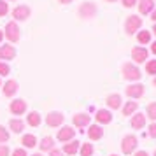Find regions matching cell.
Wrapping results in <instances>:
<instances>
[{"instance_id":"cell-1","label":"cell","mask_w":156,"mask_h":156,"mask_svg":"<svg viewBox=\"0 0 156 156\" xmlns=\"http://www.w3.org/2000/svg\"><path fill=\"white\" fill-rule=\"evenodd\" d=\"M121 72H123V77L126 79V81H132V83H135V81H139V79L142 77L140 69H139L135 63H132V62L123 63V69H121Z\"/></svg>"},{"instance_id":"cell-2","label":"cell","mask_w":156,"mask_h":156,"mask_svg":"<svg viewBox=\"0 0 156 156\" xmlns=\"http://www.w3.org/2000/svg\"><path fill=\"white\" fill-rule=\"evenodd\" d=\"M142 27V18L137 14H132L126 18V21H125V32H126L128 35H133L137 34Z\"/></svg>"},{"instance_id":"cell-3","label":"cell","mask_w":156,"mask_h":156,"mask_svg":"<svg viewBox=\"0 0 156 156\" xmlns=\"http://www.w3.org/2000/svg\"><path fill=\"white\" fill-rule=\"evenodd\" d=\"M97 5L93 4V2H84V4H81L79 5V18H83V20H91L97 16Z\"/></svg>"},{"instance_id":"cell-4","label":"cell","mask_w":156,"mask_h":156,"mask_svg":"<svg viewBox=\"0 0 156 156\" xmlns=\"http://www.w3.org/2000/svg\"><path fill=\"white\" fill-rule=\"evenodd\" d=\"M144 91H146V86L140 84V83H132L130 86H126V97L130 100H137V98H142L144 97Z\"/></svg>"},{"instance_id":"cell-5","label":"cell","mask_w":156,"mask_h":156,"mask_svg":"<svg viewBox=\"0 0 156 156\" xmlns=\"http://www.w3.org/2000/svg\"><path fill=\"white\" fill-rule=\"evenodd\" d=\"M4 37H7L9 42H18L20 41V27L16 21H9L4 28Z\"/></svg>"},{"instance_id":"cell-6","label":"cell","mask_w":156,"mask_h":156,"mask_svg":"<svg viewBox=\"0 0 156 156\" xmlns=\"http://www.w3.org/2000/svg\"><path fill=\"white\" fill-rule=\"evenodd\" d=\"M137 146H139V140H137L135 135H125L123 140H121V151L125 154H132L135 149H137Z\"/></svg>"},{"instance_id":"cell-7","label":"cell","mask_w":156,"mask_h":156,"mask_svg":"<svg viewBox=\"0 0 156 156\" xmlns=\"http://www.w3.org/2000/svg\"><path fill=\"white\" fill-rule=\"evenodd\" d=\"M147 58H149V51L146 49V48H142V46H135L133 49H132V60H133L135 65L144 63Z\"/></svg>"},{"instance_id":"cell-8","label":"cell","mask_w":156,"mask_h":156,"mask_svg":"<svg viewBox=\"0 0 156 156\" xmlns=\"http://www.w3.org/2000/svg\"><path fill=\"white\" fill-rule=\"evenodd\" d=\"M65 121V116L62 112H58V111H53L46 116V125L51 128H56V126H62Z\"/></svg>"},{"instance_id":"cell-9","label":"cell","mask_w":156,"mask_h":156,"mask_svg":"<svg viewBox=\"0 0 156 156\" xmlns=\"http://www.w3.org/2000/svg\"><path fill=\"white\" fill-rule=\"evenodd\" d=\"M9 111L14 114V116H21V114L27 112V102L23 98H16L11 102V105H9Z\"/></svg>"},{"instance_id":"cell-10","label":"cell","mask_w":156,"mask_h":156,"mask_svg":"<svg viewBox=\"0 0 156 156\" xmlns=\"http://www.w3.org/2000/svg\"><path fill=\"white\" fill-rule=\"evenodd\" d=\"M30 14H32V11H30L28 5H18L12 11V18H14L16 21H25V20L30 18Z\"/></svg>"},{"instance_id":"cell-11","label":"cell","mask_w":156,"mask_h":156,"mask_svg":"<svg viewBox=\"0 0 156 156\" xmlns=\"http://www.w3.org/2000/svg\"><path fill=\"white\" fill-rule=\"evenodd\" d=\"M90 121H91V116L86 112H77V114H74V118H72L74 126H77V128L90 126Z\"/></svg>"},{"instance_id":"cell-12","label":"cell","mask_w":156,"mask_h":156,"mask_svg":"<svg viewBox=\"0 0 156 156\" xmlns=\"http://www.w3.org/2000/svg\"><path fill=\"white\" fill-rule=\"evenodd\" d=\"M18 90H20V84L16 83L14 79H9L7 83H4V84H2V91H4V95H5L7 98L14 97L16 93H18Z\"/></svg>"},{"instance_id":"cell-13","label":"cell","mask_w":156,"mask_h":156,"mask_svg":"<svg viewBox=\"0 0 156 156\" xmlns=\"http://www.w3.org/2000/svg\"><path fill=\"white\" fill-rule=\"evenodd\" d=\"M74 135H76V130L72 126H62V130L56 135V139L60 142H70V140H74Z\"/></svg>"},{"instance_id":"cell-14","label":"cell","mask_w":156,"mask_h":156,"mask_svg":"<svg viewBox=\"0 0 156 156\" xmlns=\"http://www.w3.org/2000/svg\"><path fill=\"white\" fill-rule=\"evenodd\" d=\"M95 119H97V125H109L112 121V112L107 109H98L95 114Z\"/></svg>"},{"instance_id":"cell-15","label":"cell","mask_w":156,"mask_h":156,"mask_svg":"<svg viewBox=\"0 0 156 156\" xmlns=\"http://www.w3.org/2000/svg\"><path fill=\"white\" fill-rule=\"evenodd\" d=\"M16 58V48L11 46V44H5V46H0V60H14Z\"/></svg>"},{"instance_id":"cell-16","label":"cell","mask_w":156,"mask_h":156,"mask_svg":"<svg viewBox=\"0 0 156 156\" xmlns=\"http://www.w3.org/2000/svg\"><path fill=\"white\" fill-rule=\"evenodd\" d=\"M137 7H139V12L142 16H147L154 11V0H139Z\"/></svg>"},{"instance_id":"cell-17","label":"cell","mask_w":156,"mask_h":156,"mask_svg":"<svg viewBox=\"0 0 156 156\" xmlns=\"http://www.w3.org/2000/svg\"><path fill=\"white\" fill-rule=\"evenodd\" d=\"M130 125H132L133 130H140V128H144L146 126V114L135 112L133 116H132V119H130Z\"/></svg>"},{"instance_id":"cell-18","label":"cell","mask_w":156,"mask_h":156,"mask_svg":"<svg viewBox=\"0 0 156 156\" xmlns=\"http://www.w3.org/2000/svg\"><path fill=\"white\" fill-rule=\"evenodd\" d=\"M88 137H90V140H100L104 137V128L100 126V125H90Z\"/></svg>"},{"instance_id":"cell-19","label":"cell","mask_w":156,"mask_h":156,"mask_svg":"<svg viewBox=\"0 0 156 156\" xmlns=\"http://www.w3.org/2000/svg\"><path fill=\"white\" fill-rule=\"evenodd\" d=\"M105 104H107V107L112 109V111L119 109L121 107V95H118V93H111V95L105 98Z\"/></svg>"},{"instance_id":"cell-20","label":"cell","mask_w":156,"mask_h":156,"mask_svg":"<svg viewBox=\"0 0 156 156\" xmlns=\"http://www.w3.org/2000/svg\"><path fill=\"white\" fill-rule=\"evenodd\" d=\"M79 147H81V142H79V140H70V142H67V144L63 146V154L74 156L76 153H79Z\"/></svg>"},{"instance_id":"cell-21","label":"cell","mask_w":156,"mask_h":156,"mask_svg":"<svg viewBox=\"0 0 156 156\" xmlns=\"http://www.w3.org/2000/svg\"><path fill=\"white\" fill-rule=\"evenodd\" d=\"M9 128L14 132V133H21L23 130H25V123L21 119H18V118H12V119L9 121Z\"/></svg>"},{"instance_id":"cell-22","label":"cell","mask_w":156,"mask_h":156,"mask_svg":"<svg viewBox=\"0 0 156 156\" xmlns=\"http://www.w3.org/2000/svg\"><path fill=\"white\" fill-rule=\"evenodd\" d=\"M137 109H139V104L133 102V100H130V102H126V104L123 105V114H125V116H133V114L137 112Z\"/></svg>"},{"instance_id":"cell-23","label":"cell","mask_w":156,"mask_h":156,"mask_svg":"<svg viewBox=\"0 0 156 156\" xmlns=\"http://www.w3.org/2000/svg\"><path fill=\"white\" fill-rule=\"evenodd\" d=\"M137 41L140 46H146V44L151 42V32L147 30H140V32H137Z\"/></svg>"},{"instance_id":"cell-24","label":"cell","mask_w":156,"mask_h":156,"mask_svg":"<svg viewBox=\"0 0 156 156\" xmlns=\"http://www.w3.org/2000/svg\"><path fill=\"white\" fill-rule=\"evenodd\" d=\"M27 123H28L30 126H39V125H41V114L37 112V111L28 112V116H27Z\"/></svg>"},{"instance_id":"cell-25","label":"cell","mask_w":156,"mask_h":156,"mask_svg":"<svg viewBox=\"0 0 156 156\" xmlns=\"http://www.w3.org/2000/svg\"><path fill=\"white\" fill-rule=\"evenodd\" d=\"M21 144H23V147H35V146H37V139H35V135H32V133L23 135Z\"/></svg>"},{"instance_id":"cell-26","label":"cell","mask_w":156,"mask_h":156,"mask_svg":"<svg viewBox=\"0 0 156 156\" xmlns=\"http://www.w3.org/2000/svg\"><path fill=\"white\" fill-rule=\"evenodd\" d=\"M39 147H41V151H51L55 147V139L53 137H44L39 144Z\"/></svg>"},{"instance_id":"cell-27","label":"cell","mask_w":156,"mask_h":156,"mask_svg":"<svg viewBox=\"0 0 156 156\" xmlns=\"http://www.w3.org/2000/svg\"><path fill=\"white\" fill-rule=\"evenodd\" d=\"M93 144H90V142H86V144H81V147H79V153H81V156H93Z\"/></svg>"},{"instance_id":"cell-28","label":"cell","mask_w":156,"mask_h":156,"mask_svg":"<svg viewBox=\"0 0 156 156\" xmlns=\"http://www.w3.org/2000/svg\"><path fill=\"white\" fill-rule=\"evenodd\" d=\"M146 72H147L149 76H154L156 77V60H149L147 63H146Z\"/></svg>"},{"instance_id":"cell-29","label":"cell","mask_w":156,"mask_h":156,"mask_svg":"<svg viewBox=\"0 0 156 156\" xmlns=\"http://www.w3.org/2000/svg\"><path fill=\"white\" fill-rule=\"evenodd\" d=\"M146 118L156 121V102H151L147 105V116H146Z\"/></svg>"},{"instance_id":"cell-30","label":"cell","mask_w":156,"mask_h":156,"mask_svg":"<svg viewBox=\"0 0 156 156\" xmlns=\"http://www.w3.org/2000/svg\"><path fill=\"white\" fill-rule=\"evenodd\" d=\"M9 137H11V135H9V132L2 126V125H0V144H5V142L9 140Z\"/></svg>"},{"instance_id":"cell-31","label":"cell","mask_w":156,"mask_h":156,"mask_svg":"<svg viewBox=\"0 0 156 156\" xmlns=\"http://www.w3.org/2000/svg\"><path fill=\"white\" fill-rule=\"evenodd\" d=\"M9 72H11L9 65L5 63V62H0V77H4V76H9Z\"/></svg>"},{"instance_id":"cell-32","label":"cell","mask_w":156,"mask_h":156,"mask_svg":"<svg viewBox=\"0 0 156 156\" xmlns=\"http://www.w3.org/2000/svg\"><path fill=\"white\" fill-rule=\"evenodd\" d=\"M9 12V5L5 0H0V18H4V16Z\"/></svg>"},{"instance_id":"cell-33","label":"cell","mask_w":156,"mask_h":156,"mask_svg":"<svg viewBox=\"0 0 156 156\" xmlns=\"http://www.w3.org/2000/svg\"><path fill=\"white\" fill-rule=\"evenodd\" d=\"M137 2H139V0H121V4H123V5H125V7H133V5H137Z\"/></svg>"},{"instance_id":"cell-34","label":"cell","mask_w":156,"mask_h":156,"mask_svg":"<svg viewBox=\"0 0 156 156\" xmlns=\"http://www.w3.org/2000/svg\"><path fill=\"white\" fill-rule=\"evenodd\" d=\"M149 137H153V139H156V121H154V123H151V125H149Z\"/></svg>"},{"instance_id":"cell-35","label":"cell","mask_w":156,"mask_h":156,"mask_svg":"<svg viewBox=\"0 0 156 156\" xmlns=\"http://www.w3.org/2000/svg\"><path fill=\"white\" fill-rule=\"evenodd\" d=\"M0 156H9V147L5 144H0Z\"/></svg>"},{"instance_id":"cell-36","label":"cell","mask_w":156,"mask_h":156,"mask_svg":"<svg viewBox=\"0 0 156 156\" xmlns=\"http://www.w3.org/2000/svg\"><path fill=\"white\" fill-rule=\"evenodd\" d=\"M12 156H28V154H27V151L23 147V149H14L12 151Z\"/></svg>"},{"instance_id":"cell-37","label":"cell","mask_w":156,"mask_h":156,"mask_svg":"<svg viewBox=\"0 0 156 156\" xmlns=\"http://www.w3.org/2000/svg\"><path fill=\"white\" fill-rule=\"evenodd\" d=\"M49 156H63V151H62V149H51L49 151Z\"/></svg>"},{"instance_id":"cell-38","label":"cell","mask_w":156,"mask_h":156,"mask_svg":"<svg viewBox=\"0 0 156 156\" xmlns=\"http://www.w3.org/2000/svg\"><path fill=\"white\" fill-rule=\"evenodd\" d=\"M135 156H149V154L146 153V151H137V153H135Z\"/></svg>"},{"instance_id":"cell-39","label":"cell","mask_w":156,"mask_h":156,"mask_svg":"<svg viewBox=\"0 0 156 156\" xmlns=\"http://www.w3.org/2000/svg\"><path fill=\"white\" fill-rule=\"evenodd\" d=\"M151 51H153V55H156V41L151 44Z\"/></svg>"},{"instance_id":"cell-40","label":"cell","mask_w":156,"mask_h":156,"mask_svg":"<svg viewBox=\"0 0 156 156\" xmlns=\"http://www.w3.org/2000/svg\"><path fill=\"white\" fill-rule=\"evenodd\" d=\"M151 20H153V21L156 23V7H154V11H153V12H151Z\"/></svg>"},{"instance_id":"cell-41","label":"cell","mask_w":156,"mask_h":156,"mask_svg":"<svg viewBox=\"0 0 156 156\" xmlns=\"http://www.w3.org/2000/svg\"><path fill=\"white\" fill-rule=\"evenodd\" d=\"M58 2H60V4H63V5H65V4H70V2H74V0H58Z\"/></svg>"},{"instance_id":"cell-42","label":"cell","mask_w":156,"mask_h":156,"mask_svg":"<svg viewBox=\"0 0 156 156\" xmlns=\"http://www.w3.org/2000/svg\"><path fill=\"white\" fill-rule=\"evenodd\" d=\"M2 39H4V30H0V42H2Z\"/></svg>"},{"instance_id":"cell-43","label":"cell","mask_w":156,"mask_h":156,"mask_svg":"<svg viewBox=\"0 0 156 156\" xmlns=\"http://www.w3.org/2000/svg\"><path fill=\"white\" fill-rule=\"evenodd\" d=\"M151 34H154L156 35V23H154V27H153V32H151Z\"/></svg>"},{"instance_id":"cell-44","label":"cell","mask_w":156,"mask_h":156,"mask_svg":"<svg viewBox=\"0 0 156 156\" xmlns=\"http://www.w3.org/2000/svg\"><path fill=\"white\" fill-rule=\"evenodd\" d=\"M32 156H42V153H35V154H32Z\"/></svg>"},{"instance_id":"cell-45","label":"cell","mask_w":156,"mask_h":156,"mask_svg":"<svg viewBox=\"0 0 156 156\" xmlns=\"http://www.w3.org/2000/svg\"><path fill=\"white\" fill-rule=\"evenodd\" d=\"M153 84H154V86H156V77H154V79H153Z\"/></svg>"},{"instance_id":"cell-46","label":"cell","mask_w":156,"mask_h":156,"mask_svg":"<svg viewBox=\"0 0 156 156\" xmlns=\"http://www.w3.org/2000/svg\"><path fill=\"white\" fill-rule=\"evenodd\" d=\"M107 2H116V0H107Z\"/></svg>"},{"instance_id":"cell-47","label":"cell","mask_w":156,"mask_h":156,"mask_svg":"<svg viewBox=\"0 0 156 156\" xmlns=\"http://www.w3.org/2000/svg\"><path fill=\"white\" fill-rule=\"evenodd\" d=\"M111 156H118V154H111Z\"/></svg>"},{"instance_id":"cell-48","label":"cell","mask_w":156,"mask_h":156,"mask_svg":"<svg viewBox=\"0 0 156 156\" xmlns=\"http://www.w3.org/2000/svg\"><path fill=\"white\" fill-rule=\"evenodd\" d=\"M0 86H2V83H0Z\"/></svg>"},{"instance_id":"cell-49","label":"cell","mask_w":156,"mask_h":156,"mask_svg":"<svg viewBox=\"0 0 156 156\" xmlns=\"http://www.w3.org/2000/svg\"><path fill=\"white\" fill-rule=\"evenodd\" d=\"M154 156H156V153H154Z\"/></svg>"},{"instance_id":"cell-50","label":"cell","mask_w":156,"mask_h":156,"mask_svg":"<svg viewBox=\"0 0 156 156\" xmlns=\"http://www.w3.org/2000/svg\"><path fill=\"white\" fill-rule=\"evenodd\" d=\"M5 2H7V0H5Z\"/></svg>"},{"instance_id":"cell-51","label":"cell","mask_w":156,"mask_h":156,"mask_svg":"<svg viewBox=\"0 0 156 156\" xmlns=\"http://www.w3.org/2000/svg\"><path fill=\"white\" fill-rule=\"evenodd\" d=\"M154 2H156V0H154Z\"/></svg>"}]
</instances>
